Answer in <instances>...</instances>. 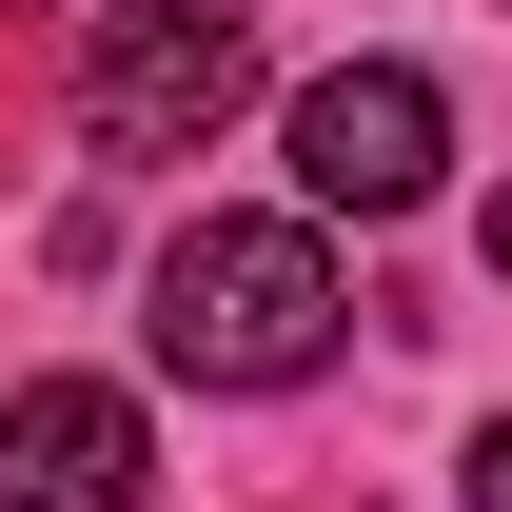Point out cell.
<instances>
[{"label":"cell","instance_id":"3957f363","mask_svg":"<svg viewBox=\"0 0 512 512\" xmlns=\"http://www.w3.org/2000/svg\"><path fill=\"white\" fill-rule=\"evenodd\" d=\"M434 178H453V99H434L414 60L296 79V197H316V217H414Z\"/></svg>","mask_w":512,"mask_h":512},{"label":"cell","instance_id":"277c9868","mask_svg":"<svg viewBox=\"0 0 512 512\" xmlns=\"http://www.w3.org/2000/svg\"><path fill=\"white\" fill-rule=\"evenodd\" d=\"M158 493V434H138L119 375H20L0 394V512H138Z\"/></svg>","mask_w":512,"mask_h":512},{"label":"cell","instance_id":"8992f818","mask_svg":"<svg viewBox=\"0 0 512 512\" xmlns=\"http://www.w3.org/2000/svg\"><path fill=\"white\" fill-rule=\"evenodd\" d=\"M473 256H493V276H512V178H493V217H473Z\"/></svg>","mask_w":512,"mask_h":512},{"label":"cell","instance_id":"5b68a950","mask_svg":"<svg viewBox=\"0 0 512 512\" xmlns=\"http://www.w3.org/2000/svg\"><path fill=\"white\" fill-rule=\"evenodd\" d=\"M453 493H473V512H512V414L473 434V473H453Z\"/></svg>","mask_w":512,"mask_h":512},{"label":"cell","instance_id":"7a4b0ae2","mask_svg":"<svg viewBox=\"0 0 512 512\" xmlns=\"http://www.w3.org/2000/svg\"><path fill=\"white\" fill-rule=\"evenodd\" d=\"M237 99H256V20L237 0H119L79 40V138L99 158H197Z\"/></svg>","mask_w":512,"mask_h":512},{"label":"cell","instance_id":"6da1fadb","mask_svg":"<svg viewBox=\"0 0 512 512\" xmlns=\"http://www.w3.org/2000/svg\"><path fill=\"white\" fill-rule=\"evenodd\" d=\"M335 237L316 217H197L178 256H158V375L178 394H296L335 355Z\"/></svg>","mask_w":512,"mask_h":512}]
</instances>
